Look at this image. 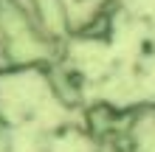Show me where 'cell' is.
Returning <instances> with one entry per match:
<instances>
[{"mask_svg": "<svg viewBox=\"0 0 155 152\" xmlns=\"http://www.w3.org/2000/svg\"><path fill=\"white\" fill-rule=\"evenodd\" d=\"M6 124H8V121H6V115H3V110H0V132H3V127H6Z\"/></svg>", "mask_w": 155, "mask_h": 152, "instance_id": "6da1fadb", "label": "cell"}, {"mask_svg": "<svg viewBox=\"0 0 155 152\" xmlns=\"http://www.w3.org/2000/svg\"><path fill=\"white\" fill-rule=\"evenodd\" d=\"M0 73H3V65H0Z\"/></svg>", "mask_w": 155, "mask_h": 152, "instance_id": "7a4b0ae2", "label": "cell"}]
</instances>
